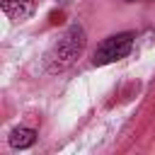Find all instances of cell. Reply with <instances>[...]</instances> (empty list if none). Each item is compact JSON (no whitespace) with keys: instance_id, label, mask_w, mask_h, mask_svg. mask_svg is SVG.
Masks as SVG:
<instances>
[{"instance_id":"obj_1","label":"cell","mask_w":155,"mask_h":155,"mask_svg":"<svg viewBox=\"0 0 155 155\" xmlns=\"http://www.w3.org/2000/svg\"><path fill=\"white\" fill-rule=\"evenodd\" d=\"M82 48H85V29L80 24H70L65 29V34L48 48V53H46V70L48 73L68 70L78 61Z\"/></svg>"},{"instance_id":"obj_2","label":"cell","mask_w":155,"mask_h":155,"mask_svg":"<svg viewBox=\"0 0 155 155\" xmlns=\"http://www.w3.org/2000/svg\"><path fill=\"white\" fill-rule=\"evenodd\" d=\"M133 48V34L131 31H121V34H114L109 39H104L94 56H92V63L94 65H107V63H116L121 58H126Z\"/></svg>"},{"instance_id":"obj_3","label":"cell","mask_w":155,"mask_h":155,"mask_svg":"<svg viewBox=\"0 0 155 155\" xmlns=\"http://www.w3.org/2000/svg\"><path fill=\"white\" fill-rule=\"evenodd\" d=\"M2 12L12 22H24L36 12V2L34 0H5L2 2Z\"/></svg>"},{"instance_id":"obj_4","label":"cell","mask_w":155,"mask_h":155,"mask_svg":"<svg viewBox=\"0 0 155 155\" xmlns=\"http://www.w3.org/2000/svg\"><path fill=\"white\" fill-rule=\"evenodd\" d=\"M10 145L15 148V150H24V148H31L34 145V140H36V131L34 128H27V126H19V128H15L12 133H10Z\"/></svg>"},{"instance_id":"obj_5","label":"cell","mask_w":155,"mask_h":155,"mask_svg":"<svg viewBox=\"0 0 155 155\" xmlns=\"http://www.w3.org/2000/svg\"><path fill=\"white\" fill-rule=\"evenodd\" d=\"M124 2H136V0H124Z\"/></svg>"}]
</instances>
